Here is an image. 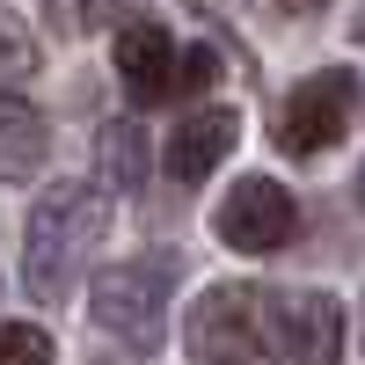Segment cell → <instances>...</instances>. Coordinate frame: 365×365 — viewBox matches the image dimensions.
I'll return each mask as SVG.
<instances>
[{
  "label": "cell",
  "mask_w": 365,
  "mask_h": 365,
  "mask_svg": "<svg viewBox=\"0 0 365 365\" xmlns=\"http://www.w3.org/2000/svg\"><path fill=\"white\" fill-rule=\"evenodd\" d=\"M234 139H241V117H234V110H197V117H182V125L168 132V175H175V182H205L212 168L234 154Z\"/></svg>",
  "instance_id": "obj_8"
},
{
  "label": "cell",
  "mask_w": 365,
  "mask_h": 365,
  "mask_svg": "<svg viewBox=\"0 0 365 365\" xmlns=\"http://www.w3.org/2000/svg\"><path fill=\"white\" fill-rule=\"evenodd\" d=\"M37 154H44V117L8 88V103H0V175L29 182V175H37Z\"/></svg>",
  "instance_id": "obj_10"
},
{
  "label": "cell",
  "mask_w": 365,
  "mask_h": 365,
  "mask_svg": "<svg viewBox=\"0 0 365 365\" xmlns=\"http://www.w3.org/2000/svg\"><path fill=\"white\" fill-rule=\"evenodd\" d=\"M292 227H299V205H292V190H278L270 175H241L234 190L220 197V212H212V234H220L227 249H241V256L285 249Z\"/></svg>",
  "instance_id": "obj_5"
},
{
  "label": "cell",
  "mask_w": 365,
  "mask_h": 365,
  "mask_svg": "<svg viewBox=\"0 0 365 365\" xmlns=\"http://www.w3.org/2000/svg\"><path fill=\"white\" fill-rule=\"evenodd\" d=\"M358 197H365V168H358Z\"/></svg>",
  "instance_id": "obj_16"
},
{
  "label": "cell",
  "mask_w": 365,
  "mask_h": 365,
  "mask_svg": "<svg viewBox=\"0 0 365 365\" xmlns=\"http://www.w3.org/2000/svg\"><path fill=\"white\" fill-rule=\"evenodd\" d=\"M190 365H270L278 358V307L256 285H212L182 322Z\"/></svg>",
  "instance_id": "obj_2"
},
{
  "label": "cell",
  "mask_w": 365,
  "mask_h": 365,
  "mask_svg": "<svg viewBox=\"0 0 365 365\" xmlns=\"http://www.w3.org/2000/svg\"><path fill=\"white\" fill-rule=\"evenodd\" d=\"M285 8H292V15H322L329 0H285Z\"/></svg>",
  "instance_id": "obj_15"
},
{
  "label": "cell",
  "mask_w": 365,
  "mask_h": 365,
  "mask_svg": "<svg viewBox=\"0 0 365 365\" xmlns=\"http://www.w3.org/2000/svg\"><path fill=\"white\" fill-rule=\"evenodd\" d=\"M103 220L110 205L103 190H88V182H58V190L29 212V234H22V285L29 299H66L88 249L103 241Z\"/></svg>",
  "instance_id": "obj_1"
},
{
  "label": "cell",
  "mask_w": 365,
  "mask_h": 365,
  "mask_svg": "<svg viewBox=\"0 0 365 365\" xmlns=\"http://www.w3.org/2000/svg\"><path fill=\"white\" fill-rule=\"evenodd\" d=\"M0 365H51V336L37 322H8V336H0Z\"/></svg>",
  "instance_id": "obj_11"
},
{
  "label": "cell",
  "mask_w": 365,
  "mask_h": 365,
  "mask_svg": "<svg viewBox=\"0 0 365 365\" xmlns=\"http://www.w3.org/2000/svg\"><path fill=\"white\" fill-rule=\"evenodd\" d=\"M220 81V51L212 44H190L182 51V66H175V96H197V88H212Z\"/></svg>",
  "instance_id": "obj_12"
},
{
  "label": "cell",
  "mask_w": 365,
  "mask_h": 365,
  "mask_svg": "<svg viewBox=\"0 0 365 365\" xmlns=\"http://www.w3.org/2000/svg\"><path fill=\"white\" fill-rule=\"evenodd\" d=\"M96 168H103V190H117V197L146 182V132L132 117H110L96 132Z\"/></svg>",
  "instance_id": "obj_9"
},
{
  "label": "cell",
  "mask_w": 365,
  "mask_h": 365,
  "mask_svg": "<svg viewBox=\"0 0 365 365\" xmlns=\"http://www.w3.org/2000/svg\"><path fill=\"white\" fill-rule=\"evenodd\" d=\"M351 117H358V81L351 73H307L285 96V110H278V146L292 161H314V154H329L344 132H351Z\"/></svg>",
  "instance_id": "obj_4"
},
{
  "label": "cell",
  "mask_w": 365,
  "mask_h": 365,
  "mask_svg": "<svg viewBox=\"0 0 365 365\" xmlns=\"http://www.w3.org/2000/svg\"><path fill=\"white\" fill-rule=\"evenodd\" d=\"M0 37H8V81L22 88L29 73H37V51H29V29H22V15H0Z\"/></svg>",
  "instance_id": "obj_13"
},
{
  "label": "cell",
  "mask_w": 365,
  "mask_h": 365,
  "mask_svg": "<svg viewBox=\"0 0 365 365\" xmlns=\"http://www.w3.org/2000/svg\"><path fill=\"white\" fill-rule=\"evenodd\" d=\"M88 314H96L103 336L132 344V351H154L168 336V263H117L96 278V292H88Z\"/></svg>",
  "instance_id": "obj_3"
},
{
  "label": "cell",
  "mask_w": 365,
  "mask_h": 365,
  "mask_svg": "<svg viewBox=\"0 0 365 365\" xmlns=\"http://www.w3.org/2000/svg\"><path fill=\"white\" fill-rule=\"evenodd\" d=\"M358 37H365V15H358Z\"/></svg>",
  "instance_id": "obj_17"
},
{
  "label": "cell",
  "mask_w": 365,
  "mask_h": 365,
  "mask_svg": "<svg viewBox=\"0 0 365 365\" xmlns=\"http://www.w3.org/2000/svg\"><path fill=\"white\" fill-rule=\"evenodd\" d=\"M175 37L161 22H125L117 29V73H125V88H132V103H161V96H175Z\"/></svg>",
  "instance_id": "obj_7"
},
{
  "label": "cell",
  "mask_w": 365,
  "mask_h": 365,
  "mask_svg": "<svg viewBox=\"0 0 365 365\" xmlns=\"http://www.w3.org/2000/svg\"><path fill=\"white\" fill-rule=\"evenodd\" d=\"M44 8H51V22L66 29V37H81V29H96L110 15V0H44Z\"/></svg>",
  "instance_id": "obj_14"
},
{
  "label": "cell",
  "mask_w": 365,
  "mask_h": 365,
  "mask_svg": "<svg viewBox=\"0 0 365 365\" xmlns=\"http://www.w3.org/2000/svg\"><path fill=\"white\" fill-rule=\"evenodd\" d=\"M278 358L285 365H336L344 358V307L329 292H285L278 299Z\"/></svg>",
  "instance_id": "obj_6"
}]
</instances>
